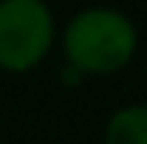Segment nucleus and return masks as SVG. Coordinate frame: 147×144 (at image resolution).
<instances>
[{
    "mask_svg": "<svg viewBox=\"0 0 147 144\" xmlns=\"http://www.w3.org/2000/svg\"><path fill=\"white\" fill-rule=\"evenodd\" d=\"M105 144H147V105L116 110L105 127Z\"/></svg>",
    "mask_w": 147,
    "mask_h": 144,
    "instance_id": "nucleus-3",
    "label": "nucleus"
},
{
    "mask_svg": "<svg viewBox=\"0 0 147 144\" xmlns=\"http://www.w3.org/2000/svg\"><path fill=\"white\" fill-rule=\"evenodd\" d=\"M54 42V17L42 0H0V68L28 71Z\"/></svg>",
    "mask_w": 147,
    "mask_h": 144,
    "instance_id": "nucleus-2",
    "label": "nucleus"
},
{
    "mask_svg": "<svg viewBox=\"0 0 147 144\" xmlns=\"http://www.w3.org/2000/svg\"><path fill=\"white\" fill-rule=\"evenodd\" d=\"M62 45H65L71 68H76L82 76L116 73L133 59L139 37L127 14L116 9H105V6H93V9L79 11L68 23Z\"/></svg>",
    "mask_w": 147,
    "mask_h": 144,
    "instance_id": "nucleus-1",
    "label": "nucleus"
}]
</instances>
